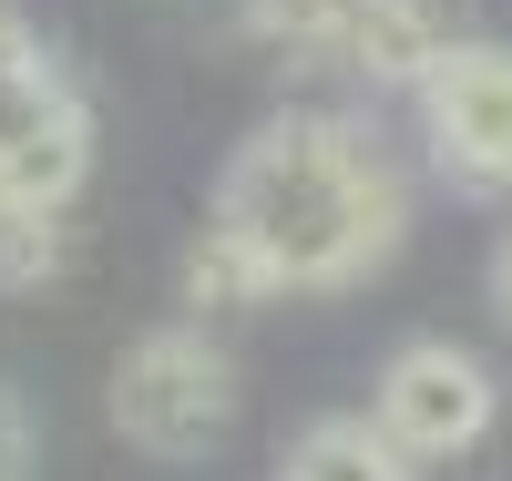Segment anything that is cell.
<instances>
[{
    "label": "cell",
    "instance_id": "52a82bcc",
    "mask_svg": "<svg viewBox=\"0 0 512 481\" xmlns=\"http://www.w3.org/2000/svg\"><path fill=\"white\" fill-rule=\"evenodd\" d=\"M287 481H410V461L379 441L369 420H318L308 441L287 451Z\"/></svg>",
    "mask_w": 512,
    "mask_h": 481
},
{
    "label": "cell",
    "instance_id": "6da1fadb",
    "mask_svg": "<svg viewBox=\"0 0 512 481\" xmlns=\"http://www.w3.org/2000/svg\"><path fill=\"white\" fill-rule=\"evenodd\" d=\"M216 226L267 267V287H359L410 236V185L349 113H277L236 144L216 185Z\"/></svg>",
    "mask_w": 512,
    "mask_h": 481
},
{
    "label": "cell",
    "instance_id": "7a4b0ae2",
    "mask_svg": "<svg viewBox=\"0 0 512 481\" xmlns=\"http://www.w3.org/2000/svg\"><path fill=\"white\" fill-rule=\"evenodd\" d=\"M236 420V359L205 328H144L113 359V430L154 461H205Z\"/></svg>",
    "mask_w": 512,
    "mask_h": 481
},
{
    "label": "cell",
    "instance_id": "30bf717a",
    "mask_svg": "<svg viewBox=\"0 0 512 481\" xmlns=\"http://www.w3.org/2000/svg\"><path fill=\"white\" fill-rule=\"evenodd\" d=\"M41 72H52V62H41V41L21 31V11H0V103H11V93H31Z\"/></svg>",
    "mask_w": 512,
    "mask_h": 481
},
{
    "label": "cell",
    "instance_id": "8992f818",
    "mask_svg": "<svg viewBox=\"0 0 512 481\" xmlns=\"http://www.w3.org/2000/svg\"><path fill=\"white\" fill-rule=\"evenodd\" d=\"M267 267H256V256L226 236V226H205L195 246H185V308L195 318H236V308H267Z\"/></svg>",
    "mask_w": 512,
    "mask_h": 481
},
{
    "label": "cell",
    "instance_id": "ba28073f",
    "mask_svg": "<svg viewBox=\"0 0 512 481\" xmlns=\"http://www.w3.org/2000/svg\"><path fill=\"white\" fill-rule=\"evenodd\" d=\"M62 215H0V287H41L62 277Z\"/></svg>",
    "mask_w": 512,
    "mask_h": 481
},
{
    "label": "cell",
    "instance_id": "8fae6325",
    "mask_svg": "<svg viewBox=\"0 0 512 481\" xmlns=\"http://www.w3.org/2000/svg\"><path fill=\"white\" fill-rule=\"evenodd\" d=\"M492 308H502V318H512V236H502V246H492Z\"/></svg>",
    "mask_w": 512,
    "mask_h": 481
},
{
    "label": "cell",
    "instance_id": "5b68a950",
    "mask_svg": "<svg viewBox=\"0 0 512 481\" xmlns=\"http://www.w3.org/2000/svg\"><path fill=\"white\" fill-rule=\"evenodd\" d=\"M82 174H93V113L62 72H41L0 103V215H62Z\"/></svg>",
    "mask_w": 512,
    "mask_h": 481
},
{
    "label": "cell",
    "instance_id": "9c48e42d",
    "mask_svg": "<svg viewBox=\"0 0 512 481\" xmlns=\"http://www.w3.org/2000/svg\"><path fill=\"white\" fill-rule=\"evenodd\" d=\"M41 471V410L21 400V379H0V481Z\"/></svg>",
    "mask_w": 512,
    "mask_h": 481
},
{
    "label": "cell",
    "instance_id": "277c9868",
    "mask_svg": "<svg viewBox=\"0 0 512 481\" xmlns=\"http://www.w3.org/2000/svg\"><path fill=\"white\" fill-rule=\"evenodd\" d=\"M369 430L390 441L400 461H451L492 430V369L451 338H420L379 369V400H369Z\"/></svg>",
    "mask_w": 512,
    "mask_h": 481
},
{
    "label": "cell",
    "instance_id": "3957f363",
    "mask_svg": "<svg viewBox=\"0 0 512 481\" xmlns=\"http://www.w3.org/2000/svg\"><path fill=\"white\" fill-rule=\"evenodd\" d=\"M420 123L451 185L502 195L512 185V41H441V62L420 72Z\"/></svg>",
    "mask_w": 512,
    "mask_h": 481
}]
</instances>
